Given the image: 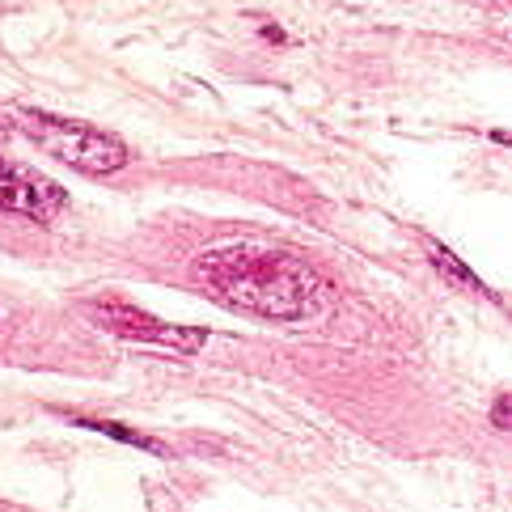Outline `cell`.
I'll return each instance as SVG.
<instances>
[{"mask_svg": "<svg viewBox=\"0 0 512 512\" xmlns=\"http://www.w3.org/2000/svg\"><path fill=\"white\" fill-rule=\"evenodd\" d=\"M216 301L267 322H314L331 309V284L309 263L271 246H221L191 263Z\"/></svg>", "mask_w": 512, "mask_h": 512, "instance_id": "6da1fadb", "label": "cell"}, {"mask_svg": "<svg viewBox=\"0 0 512 512\" xmlns=\"http://www.w3.org/2000/svg\"><path fill=\"white\" fill-rule=\"evenodd\" d=\"M17 127L22 136H30L47 157L64 161V166L81 170V174H94V178H106V174H119L132 153L127 144L111 132H102L94 123H81V119H60V115H43V111H22L17 115Z\"/></svg>", "mask_w": 512, "mask_h": 512, "instance_id": "7a4b0ae2", "label": "cell"}, {"mask_svg": "<svg viewBox=\"0 0 512 512\" xmlns=\"http://www.w3.org/2000/svg\"><path fill=\"white\" fill-rule=\"evenodd\" d=\"M81 314L98 326V331L127 339V343H140V347H161V352H178V356H195L199 347L208 343V331L199 326H174V322H161L149 309H136L127 301H85Z\"/></svg>", "mask_w": 512, "mask_h": 512, "instance_id": "3957f363", "label": "cell"}, {"mask_svg": "<svg viewBox=\"0 0 512 512\" xmlns=\"http://www.w3.org/2000/svg\"><path fill=\"white\" fill-rule=\"evenodd\" d=\"M5 127H0V208L13 212V216H26V221H51L60 208L68 191L60 187L56 178H47L39 170L22 166V161L5 157Z\"/></svg>", "mask_w": 512, "mask_h": 512, "instance_id": "277c9868", "label": "cell"}, {"mask_svg": "<svg viewBox=\"0 0 512 512\" xmlns=\"http://www.w3.org/2000/svg\"><path fill=\"white\" fill-rule=\"evenodd\" d=\"M428 254H432V267L441 271L445 280H453L457 288H466V292H487V288H483V280L474 276V271H470L462 259H457L453 250H445L441 242H428Z\"/></svg>", "mask_w": 512, "mask_h": 512, "instance_id": "5b68a950", "label": "cell"}, {"mask_svg": "<svg viewBox=\"0 0 512 512\" xmlns=\"http://www.w3.org/2000/svg\"><path fill=\"white\" fill-rule=\"evenodd\" d=\"M77 428H89V432H102V436H115V441H123V445H136V449H144V453H157V457H166L170 449L161 445V441H153V436H140V432H127L123 424H111V419H72Z\"/></svg>", "mask_w": 512, "mask_h": 512, "instance_id": "8992f818", "label": "cell"}, {"mask_svg": "<svg viewBox=\"0 0 512 512\" xmlns=\"http://www.w3.org/2000/svg\"><path fill=\"white\" fill-rule=\"evenodd\" d=\"M491 428L512 432V394H500L496 407H491Z\"/></svg>", "mask_w": 512, "mask_h": 512, "instance_id": "52a82bcc", "label": "cell"}]
</instances>
